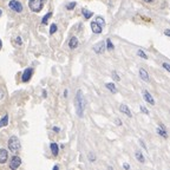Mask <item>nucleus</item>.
I'll list each match as a JSON object with an SVG mask.
<instances>
[{
  "mask_svg": "<svg viewBox=\"0 0 170 170\" xmlns=\"http://www.w3.org/2000/svg\"><path fill=\"white\" fill-rule=\"evenodd\" d=\"M75 105H76V111H77L78 117L82 118L83 115H84V109H85V99L82 90H78L77 91L76 98H75Z\"/></svg>",
  "mask_w": 170,
  "mask_h": 170,
  "instance_id": "nucleus-1",
  "label": "nucleus"
},
{
  "mask_svg": "<svg viewBox=\"0 0 170 170\" xmlns=\"http://www.w3.org/2000/svg\"><path fill=\"white\" fill-rule=\"evenodd\" d=\"M8 149L11 153L13 154H18L19 150L21 149V144H20V141L17 136H12L11 138L8 139Z\"/></svg>",
  "mask_w": 170,
  "mask_h": 170,
  "instance_id": "nucleus-2",
  "label": "nucleus"
},
{
  "mask_svg": "<svg viewBox=\"0 0 170 170\" xmlns=\"http://www.w3.org/2000/svg\"><path fill=\"white\" fill-rule=\"evenodd\" d=\"M44 6V0H30L29 1V7L33 12H40Z\"/></svg>",
  "mask_w": 170,
  "mask_h": 170,
  "instance_id": "nucleus-3",
  "label": "nucleus"
},
{
  "mask_svg": "<svg viewBox=\"0 0 170 170\" xmlns=\"http://www.w3.org/2000/svg\"><path fill=\"white\" fill-rule=\"evenodd\" d=\"M21 165V158L19 156H13L11 160H10V168L11 169H18L19 167Z\"/></svg>",
  "mask_w": 170,
  "mask_h": 170,
  "instance_id": "nucleus-4",
  "label": "nucleus"
},
{
  "mask_svg": "<svg viewBox=\"0 0 170 170\" xmlns=\"http://www.w3.org/2000/svg\"><path fill=\"white\" fill-rule=\"evenodd\" d=\"M8 6H10L11 10L16 11L18 13H20V12L23 11V5H21L19 1H17V0H11V1L8 2Z\"/></svg>",
  "mask_w": 170,
  "mask_h": 170,
  "instance_id": "nucleus-5",
  "label": "nucleus"
},
{
  "mask_svg": "<svg viewBox=\"0 0 170 170\" xmlns=\"http://www.w3.org/2000/svg\"><path fill=\"white\" fill-rule=\"evenodd\" d=\"M93 50H95V52L98 54L103 53L104 51H105V43L104 41H99V43H97L95 46H93Z\"/></svg>",
  "mask_w": 170,
  "mask_h": 170,
  "instance_id": "nucleus-6",
  "label": "nucleus"
},
{
  "mask_svg": "<svg viewBox=\"0 0 170 170\" xmlns=\"http://www.w3.org/2000/svg\"><path fill=\"white\" fill-rule=\"evenodd\" d=\"M32 75H33V69H26L25 71H24V73H23V77H21V79H23V82H29L30 79H31L32 77Z\"/></svg>",
  "mask_w": 170,
  "mask_h": 170,
  "instance_id": "nucleus-7",
  "label": "nucleus"
},
{
  "mask_svg": "<svg viewBox=\"0 0 170 170\" xmlns=\"http://www.w3.org/2000/svg\"><path fill=\"white\" fill-rule=\"evenodd\" d=\"M7 158H8L7 150H5V149H0V164L6 163Z\"/></svg>",
  "mask_w": 170,
  "mask_h": 170,
  "instance_id": "nucleus-8",
  "label": "nucleus"
},
{
  "mask_svg": "<svg viewBox=\"0 0 170 170\" xmlns=\"http://www.w3.org/2000/svg\"><path fill=\"white\" fill-rule=\"evenodd\" d=\"M143 96H144V99L149 103V104H151V105H154L155 104V101L154 98H153V96L150 95V93L148 92L147 90H143Z\"/></svg>",
  "mask_w": 170,
  "mask_h": 170,
  "instance_id": "nucleus-9",
  "label": "nucleus"
},
{
  "mask_svg": "<svg viewBox=\"0 0 170 170\" xmlns=\"http://www.w3.org/2000/svg\"><path fill=\"white\" fill-rule=\"evenodd\" d=\"M91 29H92L93 33H101L102 29H103V27H102V26L98 23H96V21H92V23H91Z\"/></svg>",
  "mask_w": 170,
  "mask_h": 170,
  "instance_id": "nucleus-10",
  "label": "nucleus"
},
{
  "mask_svg": "<svg viewBox=\"0 0 170 170\" xmlns=\"http://www.w3.org/2000/svg\"><path fill=\"white\" fill-rule=\"evenodd\" d=\"M119 110H121V112L125 114L128 117H132V114H131V111H130V109L128 108L125 104H122V105L119 106Z\"/></svg>",
  "mask_w": 170,
  "mask_h": 170,
  "instance_id": "nucleus-11",
  "label": "nucleus"
},
{
  "mask_svg": "<svg viewBox=\"0 0 170 170\" xmlns=\"http://www.w3.org/2000/svg\"><path fill=\"white\" fill-rule=\"evenodd\" d=\"M139 76H141V78H142L143 80L149 82V75H148V72L144 69H139Z\"/></svg>",
  "mask_w": 170,
  "mask_h": 170,
  "instance_id": "nucleus-12",
  "label": "nucleus"
},
{
  "mask_svg": "<svg viewBox=\"0 0 170 170\" xmlns=\"http://www.w3.org/2000/svg\"><path fill=\"white\" fill-rule=\"evenodd\" d=\"M69 46L71 48H76L78 46V39L76 37H71V39H70L69 41Z\"/></svg>",
  "mask_w": 170,
  "mask_h": 170,
  "instance_id": "nucleus-13",
  "label": "nucleus"
},
{
  "mask_svg": "<svg viewBox=\"0 0 170 170\" xmlns=\"http://www.w3.org/2000/svg\"><path fill=\"white\" fill-rule=\"evenodd\" d=\"M51 151H52V154H53L54 156H57L58 153H59V148H58V145H57L56 143H52V144H51Z\"/></svg>",
  "mask_w": 170,
  "mask_h": 170,
  "instance_id": "nucleus-14",
  "label": "nucleus"
},
{
  "mask_svg": "<svg viewBox=\"0 0 170 170\" xmlns=\"http://www.w3.org/2000/svg\"><path fill=\"white\" fill-rule=\"evenodd\" d=\"M8 123V115H5V116L2 117V119L0 121V128H2V126H6Z\"/></svg>",
  "mask_w": 170,
  "mask_h": 170,
  "instance_id": "nucleus-15",
  "label": "nucleus"
},
{
  "mask_svg": "<svg viewBox=\"0 0 170 170\" xmlns=\"http://www.w3.org/2000/svg\"><path fill=\"white\" fill-rule=\"evenodd\" d=\"M92 12H90L89 10H86V8H83V16L85 17V19H90L91 17H92Z\"/></svg>",
  "mask_w": 170,
  "mask_h": 170,
  "instance_id": "nucleus-16",
  "label": "nucleus"
},
{
  "mask_svg": "<svg viewBox=\"0 0 170 170\" xmlns=\"http://www.w3.org/2000/svg\"><path fill=\"white\" fill-rule=\"evenodd\" d=\"M105 86L108 87L111 92H114V93L117 92V89H116V86H115V84H112V83H108V84L105 85Z\"/></svg>",
  "mask_w": 170,
  "mask_h": 170,
  "instance_id": "nucleus-17",
  "label": "nucleus"
},
{
  "mask_svg": "<svg viewBox=\"0 0 170 170\" xmlns=\"http://www.w3.org/2000/svg\"><path fill=\"white\" fill-rule=\"evenodd\" d=\"M157 132H158L160 135H162L164 138H167V137H168V133H167V131L164 130V128H163V126L158 128V129H157Z\"/></svg>",
  "mask_w": 170,
  "mask_h": 170,
  "instance_id": "nucleus-18",
  "label": "nucleus"
},
{
  "mask_svg": "<svg viewBox=\"0 0 170 170\" xmlns=\"http://www.w3.org/2000/svg\"><path fill=\"white\" fill-rule=\"evenodd\" d=\"M136 158L138 160V162H141V163L144 162V157H143V155H142L141 151H137V153H136Z\"/></svg>",
  "mask_w": 170,
  "mask_h": 170,
  "instance_id": "nucleus-19",
  "label": "nucleus"
},
{
  "mask_svg": "<svg viewBox=\"0 0 170 170\" xmlns=\"http://www.w3.org/2000/svg\"><path fill=\"white\" fill-rule=\"evenodd\" d=\"M51 17H52V13H51V12H48V13H47L46 16H45V17H44V18H43V20H41V23L44 24V25H45V24H47V21H48V19H50Z\"/></svg>",
  "mask_w": 170,
  "mask_h": 170,
  "instance_id": "nucleus-20",
  "label": "nucleus"
},
{
  "mask_svg": "<svg viewBox=\"0 0 170 170\" xmlns=\"http://www.w3.org/2000/svg\"><path fill=\"white\" fill-rule=\"evenodd\" d=\"M95 21H96V23H98V24H99V25H101L102 27H103V26L105 25V21H104V19H103L102 17H97V18L95 19Z\"/></svg>",
  "mask_w": 170,
  "mask_h": 170,
  "instance_id": "nucleus-21",
  "label": "nucleus"
},
{
  "mask_svg": "<svg viewBox=\"0 0 170 170\" xmlns=\"http://www.w3.org/2000/svg\"><path fill=\"white\" fill-rule=\"evenodd\" d=\"M75 7H76V1H72V2H70V4L66 5V8L70 10V11H71V10H73Z\"/></svg>",
  "mask_w": 170,
  "mask_h": 170,
  "instance_id": "nucleus-22",
  "label": "nucleus"
},
{
  "mask_svg": "<svg viewBox=\"0 0 170 170\" xmlns=\"http://www.w3.org/2000/svg\"><path fill=\"white\" fill-rule=\"evenodd\" d=\"M106 47H108V50H114V45H112V43H111V40L110 39H106Z\"/></svg>",
  "mask_w": 170,
  "mask_h": 170,
  "instance_id": "nucleus-23",
  "label": "nucleus"
},
{
  "mask_svg": "<svg viewBox=\"0 0 170 170\" xmlns=\"http://www.w3.org/2000/svg\"><path fill=\"white\" fill-rule=\"evenodd\" d=\"M137 54H138L141 58H143V59H148V57H147V54L144 53L142 50H138V52H137Z\"/></svg>",
  "mask_w": 170,
  "mask_h": 170,
  "instance_id": "nucleus-24",
  "label": "nucleus"
},
{
  "mask_svg": "<svg viewBox=\"0 0 170 170\" xmlns=\"http://www.w3.org/2000/svg\"><path fill=\"white\" fill-rule=\"evenodd\" d=\"M56 31H57V25H56V24H52V25H51V27H50V33H51V34H53Z\"/></svg>",
  "mask_w": 170,
  "mask_h": 170,
  "instance_id": "nucleus-25",
  "label": "nucleus"
},
{
  "mask_svg": "<svg viewBox=\"0 0 170 170\" xmlns=\"http://www.w3.org/2000/svg\"><path fill=\"white\" fill-rule=\"evenodd\" d=\"M163 68L167 70V71H170V65L168 63H163Z\"/></svg>",
  "mask_w": 170,
  "mask_h": 170,
  "instance_id": "nucleus-26",
  "label": "nucleus"
},
{
  "mask_svg": "<svg viewBox=\"0 0 170 170\" xmlns=\"http://www.w3.org/2000/svg\"><path fill=\"white\" fill-rule=\"evenodd\" d=\"M141 111H142V112H144V114H149V111H148V109L147 108H144V106H141Z\"/></svg>",
  "mask_w": 170,
  "mask_h": 170,
  "instance_id": "nucleus-27",
  "label": "nucleus"
},
{
  "mask_svg": "<svg viewBox=\"0 0 170 170\" xmlns=\"http://www.w3.org/2000/svg\"><path fill=\"white\" fill-rule=\"evenodd\" d=\"M112 77L115 78L116 80H119V79H121V78L118 77V75H117V72H114V73H112Z\"/></svg>",
  "mask_w": 170,
  "mask_h": 170,
  "instance_id": "nucleus-28",
  "label": "nucleus"
},
{
  "mask_svg": "<svg viewBox=\"0 0 170 170\" xmlns=\"http://www.w3.org/2000/svg\"><path fill=\"white\" fill-rule=\"evenodd\" d=\"M95 160H96V157L93 158V155H92V154H90V161H91V162H95Z\"/></svg>",
  "mask_w": 170,
  "mask_h": 170,
  "instance_id": "nucleus-29",
  "label": "nucleus"
},
{
  "mask_svg": "<svg viewBox=\"0 0 170 170\" xmlns=\"http://www.w3.org/2000/svg\"><path fill=\"white\" fill-rule=\"evenodd\" d=\"M53 131L59 132V131H60V129H59V128H57V126H54V128H53Z\"/></svg>",
  "mask_w": 170,
  "mask_h": 170,
  "instance_id": "nucleus-30",
  "label": "nucleus"
},
{
  "mask_svg": "<svg viewBox=\"0 0 170 170\" xmlns=\"http://www.w3.org/2000/svg\"><path fill=\"white\" fill-rule=\"evenodd\" d=\"M164 33H165V36H170V31H169V30H165V32H164Z\"/></svg>",
  "mask_w": 170,
  "mask_h": 170,
  "instance_id": "nucleus-31",
  "label": "nucleus"
},
{
  "mask_svg": "<svg viewBox=\"0 0 170 170\" xmlns=\"http://www.w3.org/2000/svg\"><path fill=\"white\" fill-rule=\"evenodd\" d=\"M116 123H117V125H121V121H119V119H118V118H116Z\"/></svg>",
  "mask_w": 170,
  "mask_h": 170,
  "instance_id": "nucleus-32",
  "label": "nucleus"
},
{
  "mask_svg": "<svg viewBox=\"0 0 170 170\" xmlns=\"http://www.w3.org/2000/svg\"><path fill=\"white\" fill-rule=\"evenodd\" d=\"M2 97H4V92H2V91H1V90H0V99H1V98H2Z\"/></svg>",
  "mask_w": 170,
  "mask_h": 170,
  "instance_id": "nucleus-33",
  "label": "nucleus"
},
{
  "mask_svg": "<svg viewBox=\"0 0 170 170\" xmlns=\"http://www.w3.org/2000/svg\"><path fill=\"white\" fill-rule=\"evenodd\" d=\"M143 1H145V2H154L155 0H143Z\"/></svg>",
  "mask_w": 170,
  "mask_h": 170,
  "instance_id": "nucleus-34",
  "label": "nucleus"
},
{
  "mask_svg": "<svg viewBox=\"0 0 170 170\" xmlns=\"http://www.w3.org/2000/svg\"><path fill=\"white\" fill-rule=\"evenodd\" d=\"M124 168H125V169H129V164L125 163V164H124Z\"/></svg>",
  "mask_w": 170,
  "mask_h": 170,
  "instance_id": "nucleus-35",
  "label": "nucleus"
},
{
  "mask_svg": "<svg viewBox=\"0 0 170 170\" xmlns=\"http://www.w3.org/2000/svg\"><path fill=\"white\" fill-rule=\"evenodd\" d=\"M64 96H65V97H68V90H65V91H64Z\"/></svg>",
  "mask_w": 170,
  "mask_h": 170,
  "instance_id": "nucleus-36",
  "label": "nucleus"
},
{
  "mask_svg": "<svg viewBox=\"0 0 170 170\" xmlns=\"http://www.w3.org/2000/svg\"><path fill=\"white\" fill-rule=\"evenodd\" d=\"M53 169H54V170H58V169H59V167H58V165H54Z\"/></svg>",
  "mask_w": 170,
  "mask_h": 170,
  "instance_id": "nucleus-37",
  "label": "nucleus"
},
{
  "mask_svg": "<svg viewBox=\"0 0 170 170\" xmlns=\"http://www.w3.org/2000/svg\"><path fill=\"white\" fill-rule=\"evenodd\" d=\"M2 47V43H1V40H0V48Z\"/></svg>",
  "mask_w": 170,
  "mask_h": 170,
  "instance_id": "nucleus-38",
  "label": "nucleus"
},
{
  "mask_svg": "<svg viewBox=\"0 0 170 170\" xmlns=\"http://www.w3.org/2000/svg\"><path fill=\"white\" fill-rule=\"evenodd\" d=\"M1 14H2V11H1V10H0V16H1Z\"/></svg>",
  "mask_w": 170,
  "mask_h": 170,
  "instance_id": "nucleus-39",
  "label": "nucleus"
}]
</instances>
